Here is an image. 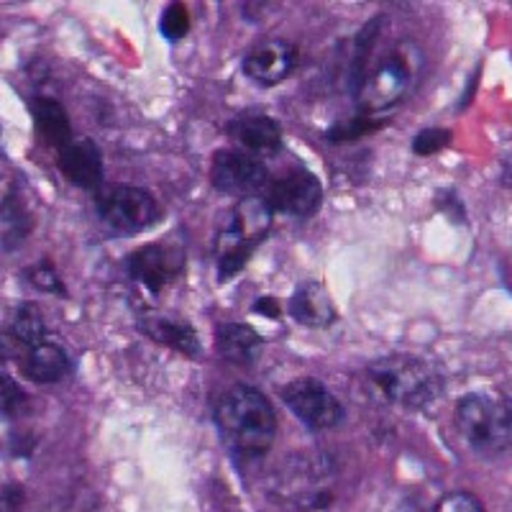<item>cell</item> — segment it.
<instances>
[{
  "mask_svg": "<svg viewBox=\"0 0 512 512\" xmlns=\"http://www.w3.org/2000/svg\"><path fill=\"white\" fill-rule=\"evenodd\" d=\"M216 351L233 367H254L264 351V338L249 323H221L216 328Z\"/></svg>",
  "mask_w": 512,
  "mask_h": 512,
  "instance_id": "17",
  "label": "cell"
},
{
  "mask_svg": "<svg viewBox=\"0 0 512 512\" xmlns=\"http://www.w3.org/2000/svg\"><path fill=\"white\" fill-rule=\"evenodd\" d=\"M0 405H3V415L6 420H16L26 413L29 408V395L21 390V384L13 382L11 377H3V397H0Z\"/></svg>",
  "mask_w": 512,
  "mask_h": 512,
  "instance_id": "26",
  "label": "cell"
},
{
  "mask_svg": "<svg viewBox=\"0 0 512 512\" xmlns=\"http://www.w3.org/2000/svg\"><path fill=\"white\" fill-rule=\"evenodd\" d=\"M369 390L387 405L423 410L443 392V374L433 361L413 354H392L374 359L367 367Z\"/></svg>",
  "mask_w": 512,
  "mask_h": 512,
  "instance_id": "2",
  "label": "cell"
},
{
  "mask_svg": "<svg viewBox=\"0 0 512 512\" xmlns=\"http://www.w3.org/2000/svg\"><path fill=\"white\" fill-rule=\"evenodd\" d=\"M139 331L146 338H152L154 344L167 346V349L177 351L182 356H190V359H198L203 354L198 331H195L190 320L180 318V315L144 313L139 318Z\"/></svg>",
  "mask_w": 512,
  "mask_h": 512,
  "instance_id": "14",
  "label": "cell"
},
{
  "mask_svg": "<svg viewBox=\"0 0 512 512\" xmlns=\"http://www.w3.org/2000/svg\"><path fill=\"white\" fill-rule=\"evenodd\" d=\"M218 436L236 461H259L277 436V413L264 392L251 384H233L213 408Z\"/></svg>",
  "mask_w": 512,
  "mask_h": 512,
  "instance_id": "1",
  "label": "cell"
},
{
  "mask_svg": "<svg viewBox=\"0 0 512 512\" xmlns=\"http://www.w3.org/2000/svg\"><path fill=\"white\" fill-rule=\"evenodd\" d=\"M267 164L262 157L244 152V149H221L210 164V182L223 195H236V198H251L262 195L269 185Z\"/></svg>",
  "mask_w": 512,
  "mask_h": 512,
  "instance_id": "9",
  "label": "cell"
},
{
  "mask_svg": "<svg viewBox=\"0 0 512 512\" xmlns=\"http://www.w3.org/2000/svg\"><path fill=\"white\" fill-rule=\"evenodd\" d=\"M182 269H185V246L177 239L146 244L131 251L126 259L128 277L152 295H159L169 282H175Z\"/></svg>",
  "mask_w": 512,
  "mask_h": 512,
  "instance_id": "8",
  "label": "cell"
},
{
  "mask_svg": "<svg viewBox=\"0 0 512 512\" xmlns=\"http://www.w3.org/2000/svg\"><path fill=\"white\" fill-rule=\"evenodd\" d=\"M507 175H510V180H512V162H510V167H507Z\"/></svg>",
  "mask_w": 512,
  "mask_h": 512,
  "instance_id": "31",
  "label": "cell"
},
{
  "mask_svg": "<svg viewBox=\"0 0 512 512\" xmlns=\"http://www.w3.org/2000/svg\"><path fill=\"white\" fill-rule=\"evenodd\" d=\"M272 216L274 210L269 208L262 195L241 198L236 203V208L231 210V218H228V226L218 233L216 246H213L218 282L233 280L249 264L256 246L269 236Z\"/></svg>",
  "mask_w": 512,
  "mask_h": 512,
  "instance_id": "5",
  "label": "cell"
},
{
  "mask_svg": "<svg viewBox=\"0 0 512 512\" xmlns=\"http://www.w3.org/2000/svg\"><path fill=\"white\" fill-rule=\"evenodd\" d=\"M24 277L34 290L49 292V295L67 297V287H64V280L59 277L57 267H54L49 259H41V262L31 264V267L24 269Z\"/></svg>",
  "mask_w": 512,
  "mask_h": 512,
  "instance_id": "23",
  "label": "cell"
},
{
  "mask_svg": "<svg viewBox=\"0 0 512 512\" xmlns=\"http://www.w3.org/2000/svg\"><path fill=\"white\" fill-rule=\"evenodd\" d=\"M95 213L116 236H136L162 221L164 210L152 192L136 185H103L95 192Z\"/></svg>",
  "mask_w": 512,
  "mask_h": 512,
  "instance_id": "6",
  "label": "cell"
},
{
  "mask_svg": "<svg viewBox=\"0 0 512 512\" xmlns=\"http://www.w3.org/2000/svg\"><path fill=\"white\" fill-rule=\"evenodd\" d=\"M47 341V323H44V313L39 310L36 303L18 305L13 313L11 323L6 331V351L16 346L18 351H31L34 346Z\"/></svg>",
  "mask_w": 512,
  "mask_h": 512,
  "instance_id": "20",
  "label": "cell"
},
{
  "mask_svg": "<svg viewBox=\"0 0 512 512\" xmlns=\"http://www.w3.org/2000/svg\"><path fill=\"white\" fill-rule=\"evenodd\" d=\"M433 512H484V505L472 492H451L433 505Z\"/></svg>",
  "mask_w": 512,
  "mask_h": 512,
  "instance_id": "27",
  "label": "cell"
},
{
  "mask_svg": "<svg viewBox=\"0 0 512 512\" xmlns=\"http://www.w3.org/2000/svg\"><path fill=\"white\" fill-rule=\"evenodd\" d=\"M262 198L274 213L290 218H310L323 203V185L318 177L305 167H295L280 177H272L264 187Z\"/></svg>",
  "mask_w": 512,
  "mask_h": 512,
  "instance_id": "10",
  "label": "cell"
},
{
  "mask_svg": "<svg viewBox=\"0 0 512 512\" xmlns=\"http://www.w3.org/2000/svg\"><path fill=\"white\" fill-rule=\"evenodd\" d=\"M297 49L287 39H262L246 52L244 75L259 88H274L292 75Z\"/></svg>",
  "mask_w": 512,
  "mask_h": 512,
  "instance_id": "11",
  "label": "cell"
},
{
  "mask_svg": "<svg viewBox=\"0 0 512 512\" xmlns=\"http://www.w3.org/2000/svg\"><path fill=\"white\" fill-rule=\"evenodd\" d=\"M282 402L313 433L333 431L346 418L344 405L315 377H297L280 390Z\"/></svg>",
  "mask_w": 512,
  "mask_h": 512,
  "instance_id": "7",
  "label": "cell"
},
{
  "mask_svg": "<svg viewBox=\"0 0 512 512\" xmlns=\"http://www.w3.org/2000/svg\"><path fill=\"white\" fill-rule=\"evenodd\" d=\"M24 500H26L24 487H21V484L8 482L6 487H3V502H0V507H3V512H21Z\"/></svg>",
  "mask_w": 512,
  "mask_h": 512,
  "instance_id": "28",
  "label": "cell"
},
{
  "mask_svg": "<svg viewBox=\"0 0 512 512\" xmlns=\"http://www.w3.org/2000/svg\"><path fill=\"white\" fill-rule=\"evenodd\" d=\"M159 34L167 41L177 44V41L185 39L190 34V11H187L185 3H169L162 11V18H159Z\"/></svg>",
  "mask_w": 512,
  "mask_h": 512,
  "instance_id": "24",
  "label": "cell"
},
{
  "mask_svg": "<svg viewBox=\"0 0 512 512\" xmlns=\"http://www.w3.org/2000/svg\"><path fill=\"white\" fill-rule=\"evenodd\" d=\"M18 369L26 379L36 384H54L62 382L64 377L72 374V359L67 354V349L54 341H44V344L34 346L31 351H26L18 361Z\"/></svg>",
  "mask_w": 512,
  "mask_h": 512,
  "instance_id": "18",
  "label": "cell"
},
{
  "mask_svg": "<svg viewBox=\"0 0 512 512\" xmlns=\"http://www.w3.org/2000/svg\"><path fill=\"white\" fill-rule=\"evenodd\" d=\"M0 228H3V236H0V239H3V251L18 249L31 233V228H34L29 208H26L24 198L16 192V187H11V190L6 192V198H3Z\"/></svg>",
  "mask_w": 512,
  "mask_h": 512,
  "instance_id": "21",
  "label": "cell"
},
{
  "mask_svg": "<svg viewBox=\"0 0 512 512\" xmlns=\"http://www.w3.org/2000/svg\"><path fill=\"white\" fill-rule=\"evenodd\" d=\"M425 57L418 41L402 39L384 54L367 77L359 98V111L387 116L395 105L408 98L423 75Z\"/></svg>",
  "mask_w": 512,
  "mask_h": 512,
  "instance_id": "4",
  "label": "cell"
},
{
  "mask_svg": "<svg viewBox=\"0 0 512 512\" xmlns=\"http://www.w3.org/2000/svg\"><path fill=\"white\" fill-rule=\"evenodd\" d=\"M397 512H433V507H423L420 502L408 500V502H402V505L397 507Z\"/></svg>",
  "mask_w": 512,
  "mask_h": 512,
  "instance_id": "30",
  "label": "cell"
},
{
  "mask_svg": "<svg viewBox=\"0 0 512 512\" xmlns=\"http://www.w3.org/2000/svg\"><path fill=\"white\" fill-rule=\"evenodd\" d=\"M451 139H454L451 128H423L413 139V152L418 157H433V154L443 152L451 144Z\"/></svg>",
  "mask_w": 512,
  "mask_h": 512,
  "instance_id": "25",
  "label": "cell"
},
{
  "mask_svg": "<svg viewBox=\"0 0 512 512\" xmlns=\"http://www.w3.org/2000/svg\"><path fill=\"white\" fill-rule=\"evenodd\" d=\"M387 26V16L379 13L374 16L369 24L361 26V31L354 39V49H351V64H349V77H346V88H349L351 98L359 103L361 93H364V85H367L369 77V59H372L374 44L382 36V29Z\"/></svg>",
  "mask_w": 512,
  "mask_h": 512,
  "instance_id": "19",
  "label": "cell"
},
{
  "mask_svg": "<svg viewBox=\"0 0 512 512\" xmlns=\"http://www.w3.org/2000/svg\"><path fill=\"white\" fill-rule=\"evenodd\" d=\"M254 313L269 315V318H280L282 308H280V303H277V297L264 295V297H259V300H256V303H254Z\"/></svg>",
  "mask_w": 512,
  "mask_h": 512,
  "instance_id": "29",
  "label": "cell"
},
{
  "mask_svg": "<svg viewBox=\"0 0 512 512\" xmlns=\"http://www.w3.org/2000/svg\"><path fill=\"white\" fill-rule=\"evenodd\" d=\"M390 121V116H377V113L359 111L356 116L333 123L326 131V141H331V144H346V141L364 139V136H372L377 134V131H382L384 126H390Z\"/></svg>",
  "mask_w": 512,
  "mask_h": 512,
  "instance_id": "22",
  "label": "cell"
},
{
  "mask_svg": "<svg viewBox=\"0 0 512 512\" xmlns=\"http://www.w3.org/2000/svg\"><path fill=\"white\" fill-rule=\"evenodd\" d=\"M57 167L67 182H72L80 190L98 192L105 185V164L100 146L90 136L75 139L67 144L62 152H57Z\"/></svg>",
  "mask_w": 512,
  "mask_h": 512,
  "instance_id": "12",
  "label": "cell"
},
{
  "mask_svg": "<svg viewBox=\"0 0 512 512\" xmlns=\"http://www.w3.org/2000/svg\"><path fill=\"white\" fill-rule=\"evenodd\" d=\"M454 425L474 454L495 459L512 448V397L497 390L469 392L456 402Z\"/></svg>",
  "mask_w": 512,
  "mask_h": 512,
  "instance_id": "3",
  "label": "cell"
},
{
  "mask_svg": "<svg viewBox=\"0 0 512 512\" xmlns=\"http://www.w3.org/2000/svg\"><path fill=\"white\" fill-rule=\"evenodd\" d=\"M226 134L231 136V141L239 144V149L244 152L256 154H277L285 149V141H282V126L274 121L272 116L259 111H244L236 118L226 123Z\"/></svg>",
  "mask_w": 512,
  "mask_h": 512,
  "instance_id": "13",
  "label": "cell"
},
{
  "mask_svg": "<svg viewBox=\"0 0 512 512\" xmlns=\"http://www.w3.org/2000/svg\"><path fill=\"white\" fill-rule=\"evenodd\" d=\"M29 113L31 121H34L36 134H39V139L47 146L62 152L64 146L75 141L67 108L59 100L49 98V95H34V98H29Z\"/></svg>",
  "mask_w": 512,
  "mask_h": 512,
  "instance_id": "16",
  "label": "cell"
},
{
  "mask_svg": "<svg viewBox=\"0 0 512 512\" xmlns=\"http://www.w3.org/2000/svg\"><path fill=\"white\" fill-rule=\"evenodd\" d=\"M287 313L295 323L315 328V331H326L338 320L336 305H333L326 285L318 280H308L295 287L290 303H287Z\"/></svg>",
  "mask_w": 512,
  "mask_h": 512,
  "instance_id": "15",
  "label": "cell"
}]
</instances>
